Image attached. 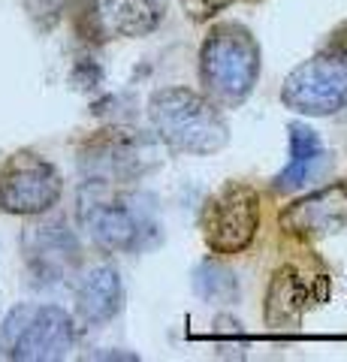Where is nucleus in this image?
Instances as JSON below:
<instances>
[{"label":"nucleus","instance_id":"f257e3e1","mask_svg":"<svg viewBox=\"0 0 347 362\" xmlns=\"http://www.w3.org/2000/svg\"><path fill=\"white\" fill-rule=\"evenodd\" d=\"M263 52L242 21L211 25L199 45V85L218 109H239L260 82Z\"/></svg>","mask_w":347,"mask_h":362},{"label":"nucleus","instance_id":"f03ea898","mask_svg":"<svg viewBox=\"0 0 347 362\" xmlns=\"http://www.w3.org/2000/svg\"><path fill=\"white\" fill-rule=\"evenodd\" d=\"M154 136L175 154L211 157L230 145V124L206 94L184 85L160 88L148 97Z\"/></svg>","mask_w":347,"mask_h":362},{"label":"nucleus","instance_id":"7ed1b4c3","mask_svg":"<svg viewBox=\"0 0 347 362\" xmlns=\"http://www.w3.org/2000/svg\"><path fill=\"white\" fill-rule=\"evenodd\" d=\"M79 221L91 242L106 254H133L158 239L151 211L139 206V197L115 194L112 185L85 181L79 194Z\"/></svg>","mask_w":347,"mask_h":362},{"label":"nucleus","instance_id":"20e7f679","mask_svg":"<svg viewBox=\"0 0 347 362\" xmlns=\"http://www.w3.org/2000/svg\"><path fill=\"white\" fill-rule=\"evenodd\" d=\"M281 106L305 118H329L347 109V42H329L290 70L281 85Z\"/></svg>","mask_w":347,"mask_h":362},{"label":"nucleus","instance_id":"39448f33","mask_svg":"<svg viewBox=\"0 0 347 362\" xmlns=\"http://www.w3.org/2000/svg\"><path fill=\"white\" fill-rule=\"evenodd\" d=\"M76 347V320L61 305L21 302L0 326V350L18 362H52Z\"/></svg>","mask_w":347,"mask_h":362},{"label":"nucleus","instance_id":"423d86ee","mask_svg":"<svg viewBox=\"0 0 347 362\" xmlns=\"http://www.w3.org/2000/svg\"><path fill=\"white\" fill-rule=\"evenodd\" d=\"M263 199L248 181H223V185L206 199L199 214L203 242L211 254L236 257L248 251L260 233Z\"/></svg>","mask_w":347,"mask_h":362},{"label":"nucleus","instance_id":"0eeeda50","mask_svg":"<svg viewBox=\"0 0 347 362\" xmlns=\"http://www.w3.org/2000/svg\"><path fill=\"white\" fill-rule=\"evenodd\" d=\"M158 163V139L130 127L97 130L79 148V169L97 185H130Z\"/></svg>","mask_w":347,"mask_h":362},{"label":"nucleus","instance_id":"6e6552de","mask_svg":"<svg viewBox=\"0 0 347 362\" xmlns=\"http://www.w3.org/2000/svg\"><path fill=\"white\" fill-rule=\"evenodd\" d=\"M58 166L37 151H16L0 169V211L16 218H42L61 202Z\"/></svg>","mask_w":347,"mask_h":362},{"label":"nucleus","instance_id":"1a4fd4ad","mask_svg":"<svg viewBox=\"0 0 347 362\" xmlns=\"http://www.w3.org/2000/svg\"><path fill=\"white\" fill-rule=\"evenodd\" d=\"M281 233L296 242H317L347 226V181L311 187L278 214Z\"/></svg>","mask_w":347,"mask_h":362},{"label":"nucleus","instance_id":"9d476101","mask_svg":"<svg viewBox=\"0 0 347 362\" xmlns=\"http://www.w3.org/2000/svg\"><path fill=\"white\" fill-rule=\"evenodd\" d=\"M28 269L40 284H61L82 266V245L79 235L70 230L64 218L40 221L21 235Z\"/></svg>","mask_w":347,"mask_h":362},{"label":"nucleus","instance_id":"9b49d317","mask_svg":"<svg viewBox=\"0 0 347 362\" xmlns=\"http://www.w3.org/2000/svg\"><path fill=\"white\" fill-rule=\"evenodd\" d=\"M287 130H290V160L272 178V190L290 197L317 185H327V178L335 166V154L323 145L320 133L314 127H308L305 121H293Z\"/></svg>","mask_w":347,"mask_h":362},{"label":"nucleus","instance_id":"f8f14e48","mask_svg":"<svg viewBox=\"0 0 347 362\" xmlns=\"http://www.w3.org/2000/svg\"><path fill=\"white\" fill-rule=\"evenodd\" d=\"M124 308V284L115 263H97L76 284V314L85 326H103Z\"/></svg>","mask_w":347,"mask_h":362},{"label":"nucleus","instance_id":"ddd939ff","mask_svg":"<svg viewBox=\"0 0 347 362\" xmlns=\"http://www.w3.org/2000/svg\"><path fill=\"white\" fill-rule=\"evenodd\" d=\"M308 275H302L296 266L275 269L272 281L266 290V326L269 329H299L302 317H305L308 302H314V290H311Z\"/></svg>","mask_w":347,"mask_h":362},{"label":"nucleus","instance_id":"4468645a","mask_svg":"<svg viewBox=\"0 0 347 362\" xmlns=\"http://www.w3.org/2000/svg\"><path fill=\"white\" fill-rule=\"evenodd\" d=\"M166 0H115L112 4V30L121 37H148L160 28Z\"/></svg>","mask_w":347,"mask_h":362},{"label":"nucleus","instance_id":"2eb2a0df","mask_svg":"<svg viewBox=\"0 0 347 362\" xmlns=\"http://www.w3.org/2000/svg\"><path fill=\"white\" fill-rule=\"evenodd\" d=\"M112 4L115 0H66L64 13H70L76 37L88 45H100L112 33Z\"/></svg>","mask_w":347,"mask_h":362},{"label":"nucleus","instance_id":"dca6fc26","mask_svg":"<svg viewBox=\"0 0 347 362\" xmlns=\"http://www.w3.org/2000/svg\"><path fill=\"white\" fill-rule=\"evenodd\" d=\"M194 290L206 302H236L239 299V281L230 269L220 263H206L194 272Z\"/></svg>","mask_w":347,"mask_h":362},{"label":"nucleus","instance_id":"f3484780","mask_svg":"<svg viewBox=\"0 0 347 362\" xmlns=\"http://www.w3.org/2000/svg\"><path fill=\"white\" fill-rule=\"evenodd\" d=\"M21 4H25V13L33 21V28L49 33L52 28H58V21L64 18L66 0H21Z\"/></svg>","mask_w":347,"mask_h":362},{"label":"nucleus","instance_id":"a211bd4d","mask_svg":"<svg viewBox=\"0 0 347 362\" xmlns=\"http://www.w3.org/2000/svg\"><path fill=\"white\" fill-rule=\"evenodd\" d=\"M233 4H239V0H182L187 18H194V21H208L211 16L230 9Z\"/></svg>","mask_w":347,"mask_h":362}]
</instances>
